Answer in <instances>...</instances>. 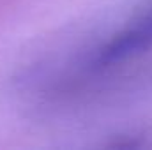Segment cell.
Wrapping results in <instances>:
<instances>
[{"mask_svg": "<svg viewBox=\"0 0 152 150\" xmlns=\"http://www.w3.org/2000/svg\"><path fill=\"white\" fill-rule=\"evenodd\" d=\"M152 46V7L129 28L113 37L97 55V62L101 66L113 64L117 60H124L131 55L142 53Z\"/></svg>", "mask_w": 152, "mask_h": 150, "instance_id": "obj_1", "label": "cell"}]
</instances>
